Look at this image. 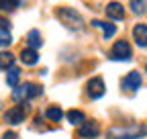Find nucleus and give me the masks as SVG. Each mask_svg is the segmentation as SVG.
Returning a JSON list of instances; mask_svg holds the SVG:
<instances>
[{"mask_svg":"<svg viewBox=\"0 0 147 139\" xmlns=\"http://www.w3.org/2000/svg\"><path fill=\"white\" fill-rule=\"evenodd\" d=\"M55 16L59 19V23H63V25H65L67 29H71V31H82V27H84L82 16L74 10V8H69V6L55 8Z\"/></svg>","mask_w":147,"mask_h":139,"instance_id":"nucleus-1","label":"nucleus"},{"mask_svg":"<svg viewBox=\"0 0 147 139\" xmlns=\"http://www.w3.org/2000/svg\"><path fill=\"white\" fill-rule=\"evenodd\" d=\"M43 94V88L39 84H33V82H25V84H18L16 88L12 90V100L14 102H25L31 98H37Z\"/></svg>","mask_w":147,"mask_h":139,"instance_id":"nucleus-2","label":"nucleus"},{"mask_svg":"<svg viewBox=\"0 0 147 139\" xmlns=\"http://www.w3.org/2000/svg\"><path fill=\"white\" fill-rule=\"evenodd\" d=\"M27 113H29V104L25 100L21 104H16V107H10L4 113V121H6L8 125H21L23 121H25V117H27Z\"/></svg>","mask_w":147,"mask_h":139,"instance_id":"nucleus-3","label":"nucleus"},{"mask_svg":"<svg viewBox=\"0 0 147 139\" xmlns=\"http://www.w3.org/2000/svg\"><path fill=\"white\" fill-rule=\"evenodd\" d=\"M131 57H133V49L125 39H119L110 49V59H115V61H129Z\"/></svg>","mask_w":147,"mask_h":139,"instance_id":"nucleus-4","label":"nucleus"},{"mask_svg":"<svg viewBox=\"0 0 147 139\" xmlns=\"http://www.w3.org/2000/svg\"><path fill=\"white\" fill-rule=\"evenodd\" d=\"M145 133H147L145 125H135L131 129H113L106 139H135V137H141Z\"/></svg>","mask_w":147,"mask_h":139,"instance_id":"nucleus-5","label":"nucleus"},{"mask_svg":"<svg viewBox=\"0 0 147 139\" xmlns=\"http://www.w3.org/2000/svg\"><path fill=\"white\" fill-rule=\"evenodd\" d=\"M88 96L92 98V100H98V98H102L104 96V80L100 78V76H96V78H92L90 82H88Z\"/></svg>","mask_w":147,"mask_h":139,"instance_id":"nucleus-6","label":"nucleus"},{"mask_svg":"<svg viewBox=\"0 0 147 139\" xmlns=\"http://www.w3.org/2000/svg\"><path fill=\"white\" fill-rule=\"evenodd\" d=\"M78 135H80L82 139H96V137L100 135V127H98V123H92V121H86L84 125H80V129H78Z\"/></svg>","mask_w":147,"mask_h":139,"instance_id":"nucleus-7","label":"nucleus"},{"mask_svg":"<svg viewBox=\"0 0 147 139\" xmlns=\"http://www.w3.org/2000/svg\"><path fill=\"white\" fill-rule=\"evenodd\" d=\"M104 12H106L108 19H115V21H123L125 19V6L121 2H108Z\"/></svg>","mask_w":147,"mask_h":139,"instance_id":"nucleus-8","label":"nucleus"},{"mask_svg":"<svg viewBox=\"0 0 147 139\" xmlns=\"http://www.w3.org/2000/svg\"><path fill=\"white\" fill-rule=\"evenodd\" d=\"M133 39L139 47H147V25L139 23L133 27Z\"/></svg>","mask_w":147,"mask_h":139,"instance_id":"nucleus-9","label":"nucleus"},{"mask_svg":"<svg viewBox=\"0 0 147 139\" xmlns=\"http://www.w3.org/2000/svg\"><path fill=\"white\" fill-rule=\"evenodd\" d=\"M141 74L139 72H129L127 76H125V80H123V88H129V90H137V88H141Z\"/></svg>","mask_w":147,"mask_h":139,"instance_id":"nucleus-10","label":"nucleus"},{"mask_svg":"<svg viewBox=\"0 0 147 139\" xmlns=\"http://www.w3.org/2000/svg\"><path fill=\"white\" fill-rule=\"evenodd\" d=\"M21 61H23L25 65H35L37 61H39V53H37V49L25 47V49L21 51Z\"/></svg>","mask_w":147,"mask_h":139,"instance_id":"nucleus-11","label":"nucleus"},{"mask_svg":"<svg viewBox=\"0 0 147 139\" xmlns=\"http://www.w3.org/2000/svg\"><path fill=\"white\" fill-rule=\"evenodd\" d=\"M92 25L94 27H100L102 29V33H104V39H110L113 35L117 33V27H115V23H104V21H92Z\"/></svg>","mask_w":147,"mask_h":139,"instance_id":"nucleus-12","label":"nucleus"},{"mask_svg":"<svg viewBox=\"0 0 147 139\" xmlns=\"http://www.w3.org/2000/svg\"><path fill=\"white\" fill-rule=\"evenodd\" d=\"M65 117H67V121H69L71 125H78V127L86 123V115H84L82 111H76V109L67 111V115H65Z\"/></svg>","mask_w":147,"mask_h":139,"instance_id":"nucleus-13","label":"nucleus"},{"mask_svg":"<svg viewBox=\"0 0 147 139\" xmlns=\"http://www.w3.org/2000/svg\"><path fill=\"white\" fill-rule=\"evenodd\" d=\"M27 45H29V47H33V49H37V47H41V45H43L41 33L37 31V29H33V31H29V33H27Z\"/></svg>","mask_w":147,"mask_h":139,"instance_id":"nucleus-14","label":"nucleus"},{"mask_svg":"<svg viewBox=\"0 0 147 139\" xmlns=\"http://www.w3.org/2000/svg\"><path fill=\"white\" fill-rule=\"evenodd\" d=\"M14 65V55L10 51H0V70H10Z\"/></svg>","mask_w":147,"mask_h":139,"instance_id":"nucleus-15","label":"nucleus"},{"mask_svg":"<svg viewBox=\"0 0 147 139\" xmlns=\"http://www.w3.org/2000/svg\"><path fill=\"white\" fill-rule=\"evenodd\" d=\"M18 78H21V70H18V67H10V72L6 76V84L10 86V88H16V86H18Z\"/></svg>","mask_w":147,"mask_h":139,"instance_id":"nucleus-16","label":"nucleus"},{"mask_svg":"<svg viewBox=\"0 0 147 139\" xmlns=\"http://www.w3.org/2000/svg\"><path fill=\"white\" fill-rule=\"evenodd\" d=\"M45 117H47L49 121H61V119H63V111H61L59 107H49V109L45 111Z\"/></svg>","mask_w":147,"mask_h":139,"instance_id":"nucleus-17","label":"nucleus"},{"mask_svg":"<svg viewBox=\"0 0 147 139\" xmlns=\"http://www.w3.org/2000/svg\"><path fill=\"white\" fill-rule=\"evenodd\" d=\"M18 4H21V0H0V10L2 12H12L18 8Z\"/></svg>","mask_w":147,"mask_h":139,"instance_id":"nucleus-18","label":"nucleus"},{"mask_svg":"<svg viewBox=\"0 0 147 139\" xmlns=\"http://www.w3.org/2000/svg\"><path fill=\"white\" fill-rule=\"evenodd\" d=\"M12 43V35H10V29H2L0 27V47H6Z\"/></svg>","mask_w":147,"mask_h":139,"instance_id":"nucleus-19","label":"nucleus"},{"mask_svg":"<svg viewBox=\"0 0 147 139\" xmlns=\"http://www.w3.org/2000/svg\"><path fill=\"white\" fill-rule=\"evenodd\" d=\"M129 6H131V10H133L135 14H143V12L147 10L145 0H131V2H129Z\"/></svg>","mask_w":147,"mask_h":139,"instance_id":"nucleus-20","label":"nucleus"},{"mask_svg":"<svg viewBox=\"0 0 147 139\" xmlns=\"http://www.w3.org/2000/svg\"><path fill=\"white\" fill-rule=\"evenodd\" d=\"M0 139H21V137H18L14 131H6V133H4L2 137H0Z\"/></svg>","mask_w":147,"mask_h":139,"instance_id":"nucleus-21","label":"nucleus"},{"mask_svg":"<svg viewBox=\"0 0 147 139\" xmlns=\"http://www.w3.org/2000/svg\"><path fill=\"white\" fill-rule=\"evenodd\" d=\"M0 27H2V29H10V27H8V23H6L4 19H0Z\"/></svg>","mask_w":147,"mask_h":139,"instance_id":"nucleus-22","label":"nucleus"},{"mask_svg":"<svg viewBox=\"0 0 147 139\" xmlns=\"http://www.w3.org/2000/svg\"><path fill=\"white\" fill-rule=\"evenodd\" d=\"M145 70H147V65H145Z\"/></svg>","mask_w":147,"mask_h":139,"instance_id":"nucleus-23","label":"nucleus"}]
</instances>
